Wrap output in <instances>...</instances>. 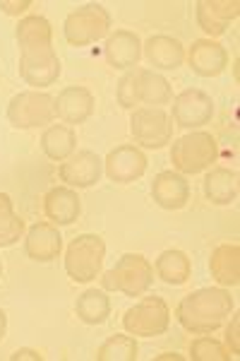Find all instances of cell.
<instances>
[{
  "mask_svg": "<svg viewBox=\"0 0 240 361\" xmlns=\"http://www.w3.org/2000/svg\"><path fill=\"white\" fill-rule=\"evenodd\" d=\"M5 333H8V316H5V311L0 308V342H3Z\"/></svg>",
  "mask_w": 240,
  "mask_h": 361,
  "instance_id": "obj_33",
  "label": "cell"
},
{
  "mask_svg": "<svg viewBox=\"0 0 240 361\" xmlns=\"http://www.w3.org/2000/svg\"><path fill=\"white\" fill-rule=\"evenodd\" d=\"M214 116V102L207 92L202 90H183L178 97L173 99V111L171 121L180 128H202L212 121Z\"/></svg>",
  "mask_w": 240,
  "mask_h": 361,
  "instance_id": "obj_11",
  "label": "cell"
},
{
  "mask_svg": "<svg viewBox=\"0 0 240 361\" xmlns=\"http://www.w3.org/2000/svg\"><path fill=\"white\" fill-rule=\"evenodd\" d=\"M236 301L224 287H204L180 299L175 318L192 335H212L233 313Z\"/></svg>",
  "mask_w": 240,
  "mask_h": 361,
  "instance_id": "obj_2",
  "label": "cell"
},
{
  "mask_svg": "<svg viewBox=\"0 0 240 361\" xmlns=\"http://www.w3.org/2000/svg\"><path fill=\"white\" fill-rule=\"evenodd\" d=\"M10 359H13V361H25V359H29V361H41V354L34 352V349L22 347V349H17V352Z\"/></svg>",
  "mask_w": 240,
  "mask_h": 361,
  "instance_id": "obj_32",
  "label": "cell"
},
{
  "mask_svg": "<svg viewBox=\"0 0 240 361\" xmlns=\"http://www.w3.org/2000/svg\"><path fill=\"white\" fill-rule=\"evenodd\" d=\"M159 359H183V357H180V354H163V357H159Z\"/></svg>",
  "mask_w": 240,
  "mask_h": 361,
  "instance_id": "obj_34",
  "label": "cell"
},
{
  "mask_svg": "<svg viewBox=\"0 0 240 361\" xmlns=\"http://www.w3.org/2000/svg\"><path fill=\"white\" fill-rule=\"evenodd\" d=\"M41 149L49 159L53 161H65L68 157L75 154L77 149V135L70 126H49L41 135Z\"/></svg>",
  "mask_w": 240,
  "mask_h": 361,
  "instance_id": "obj_24",
  "label": "cell"
},
{
  "mask_svg": "<svg viewBox=\"0 0 240 361\" xmlns=\"http://www.w3.org/2000/svg\"><path fill=\"white\" fill-rule=\"evenodd\" d=\"M137 342L130 335H113L99 347L96 359L99 361H134L137 359Z\"/></svg>",
  "mask_w": 240,
  "mask_h": 361,
  "instance_id": "obj_28",
  "label": "cell"
},
{
  "mask_svg": "<svg viewBox=\"0 0 240 361\" xmlns=\"http://www.w3.org/2000/svg\"><path fill=\"white\" fill-rule=\"evenodd\" d=\"M144 56L156 70H175L183 66L185 61V49L178 39L166 37V34H154L142 44Z\"/></svg>",
  "mask_w": 240,
  "mask_h": 361,
  "instance_id": "obj_20",
  "label": "cell"
},
{
  "mask_svg": "<svg viewBox=\"0 0 240 361\" xmlns=\"http://www.w3.org/2000/svg\"><path fill=\"white\" fill-rule=\"evenodd\" d=\"M0 275H3V263H0Z\"/></svg>",
  "mask_w": 240,
  "mask_h": 361,
  "instance_id": "obj_35",
  "label": "cell"
},
{
  "mask_svg": "<svg viewBox=\"0 0 240 361\" xmlns=\"http://www.w3.org/2000/svg\"><path fill=\"white\" fill-rule=\"evenodd\" d=\"M27 8H32V0H0V10H3L5 15H22Z\"/></svg>",
  "mask_w": 240,
  "mask_h": 361,
  "instance_id": "obj_31",
  "label": "cell"
},
{
  "mask_svg": "<svg viewBox=\"0 0 240 361\" xmlns=\"http://www.w3.org/2000/svg\"><path fill=\"white\" fill-rule=\"evenodd\" d=\"M25 238V219L15 212L13 197L0 193V248H10Z\"/></svg>",
  "mask_w": 240,
  "mask_h": 361,
  "instance_id": "obj_27",
  "label": "cell"
},
{
  "mask_svg": "<svg viewBox=\"0 0 240 361\" xmlns=\"http://www.w3.org/2000/svg\"><path fill=\"white\" fill-rule=\"evenodd\" d=\"M216 157H219V145H216L212 133L204 130L187 133V135L175 140L171 147V161L183 176H195V173L212 169Z\"/></svg>",
  "mask_w": 240,
  "mask_h": 361,
  "instance_id": "obj_5",
  "label": "cell"
},
{
  "mask_svg": "<svg viewBox=\"0 0 240 361\" xmlns=\"http://www.w3.org/2000/svg\"><path fill=\"white\" fill-rule=\"evenodd\" d=\"M103 173V159L91 149H80L58 166V176L68 188H91Z\"/></svg>",
  "mask_w": 240,
  "mask_h": 361,
  "instance_id": "obj_12",
  "label": "cell"
},
{
  "mask_svg": "<svg viewBox=\"0 0 240 361\" xmlns=\"http://www.w3.org/2000/svg\"><path fill=\"white\" fill-rule=\"evenodd\" d=\"M130 133L134 142L147 149H161L173 140V121L159 106L132 109Z\"/></svg>",
  "mask_w": 240,
  "mask_h": 361,
  "instance_id": "obj_10",
  "label": "cell"
},
{
  "mask_svg": "<svg viewBox=\"0 0 240 361\" xmlns=\"http://www.w3.org/2000/svg\"><path fill=\"white\" fill-rule=\"evenodd\" d=\"M17 46H20V78L34 90H44L61 78V58L53 49V27L44 15L22 17L17 25Z\"/></svg>",
  "mask_w": 240,
  "mask_h": 361,
  "instance_id": "obj_1",
  "label": "cell"
},
{
  "mask_svg": "<svg viewBox=\"0 0 240 361\" xmlns=\"http://www.w3.org/2000/svg\"><path fill=\"white\" fill-rule=\"evenodd\" d=\"M204 195L214 205H231L238 197V173L226 166H214L204 176Z\"/></svg>",
  "mask_w": 240,
  "mask_h": 361,
  "instance_id": "obj_23",
  "label": "cell"
},
{
  "mask_svg": "<svg viewBox=\"0 0 240 361\" xmlns=\"http://www.w3.org/2000/svg\"><path fill=\"white\" fill-rule=\"evenodd\" d=\"M110 29V13L101 3H84L65 17L63 34L68 44L72 46H89L103 39Z\"/></svg>",
  "mask_w": 240,
  "mask_h": 361,
  "instance_id": "obj_7",
  "label": "cell"
},
{
  "mask_svg": "<svg viewBox=\"0 0 240 361\" xmlns=\"http://www.w3.org/2000/svg\"><path fill=\"white\" fill-rule=\"evenodd\" d=\"M154 270L161 282L171 284V287H180V284H185L187 279H190L192 263L183 250L171 248V250H163L159 258H156Z\"/></svg>",
  "mask_w": 240,
  "mask_h": 361,
  "instance_id": "obj_25",
  "label": "cell"
},
{
  "mask_svg": "<svg viewBox=\"0 0 240 361\" xmlns=\"http://www.w3.org/2000/svg\"><path fill=\"white\" fill-rule=\"evenodd\" d=\"M53 111L70 128L87 123L94 114V94L87 87H65L53 97Z\"/></svg>",
  "mask_w": 240,
  "mask_h": 361,
  "instance_id": "obj_14",
  "label": "cell"
},
{
  "mask_svg": "<svg viewBox=\"0 0 240 361\" xmlns=\"http://www.w3.org/2000/svg\"><path fill=\"white\" fill-rule=\"evenodd\" d=\"M103 171L113 183H132L147 171V157L134 145H120L103 159Z\"/></svg>",
  "mask_w": 240,
  "mask_h": 361,
  "instance_id": "obj_13",
  "label": "cell"
},
{
  "mask_svg": "<svg viewBox=\"0 0 240 361\" xmlns=\"http://www.w3.org/2000/svg\"><path fill=\"white\" fill-rule=\"evenodd\" d=\"M226 342L233 354H240V316L238 313L231 318V325L226 328Z\"/></svg>",
  "mask_w": 240,
  "mask_h": 361,
  "instance_id": "obj_30",
  "label": "cell"
},
{
  "mask_svg": "<svg viewBox=\"0 0 240 361\" xmlns=\"http://www.w3.org/2000/svg\"><path fill=\"white\" fill-rule=\"evenodd\" d=\"M190 357L195 361H228L231 354H228V349L221 345L219 340L204 335V337H197L190 345Z\"/></svg>",
  "mask_w": 240,
  "mask_h": 361,
  "instance_id": "obj_29",
  "label": "cell"
},
{
  "mask_svg": "<svg viewBox=\"0 0 240 361\" xmlns=\"http://www.w3.org/2000/svg\"><path fill=\"white\" fill-rule=\"evenodd\" d=\"M103 56H106L108 66H113L115 70H132L142 58V42L134 32L118 29L106 39Z\"/></svg>",
  "mask_w": 240,
  "mask_h": 361,
  "instance_id": "obj_17",
  "label": "cell"
},
{
  "mask_svg": "<svg viewBox=\"0 0 240 361\" xmlns=\"http://www.w3.org/2000/svg\"><path fill=\"white\" fill-rule=\"evenodd\" d=\"M80 195L72 188H51L44 197V212L58 226H68L80 217Z\"/></svg>",
  "mask_w": 240,
  "mask_h": 361,
  "instance_id": "obj_22",
  "label": "cell"
},
{
  "mask_svg": "<svg viewBox=\"0 0 240 361\" xmlns=\"http://www.w3.org/2000/svg\"><path fill=\"white\" fill-rule=\"evenodd\" d=\"M209 272L221 287H236L240 282V246L238 243H221L212 250Z\"/></svg>",
  "mask_w": 240,
  "mask_h": 361,
  "instance_id": "obj_21",
  "label": "cell"
},
{
  "mask_svg": "<svg viewBox=\"0 0 240 361\" xmlns=\"http://www.w3.org/2000/svg\"><path fill=\"white\" fill-rule=\"evenodd\" d=\"M63 250V236L58 226L49 222H37L29 226L25 236V253L34 263H51L61 255Z\"/></svg>",
  "mask_w": 240,
  "mask_h": 361,
  "instance_id": "obj_15",
  "label": "cell"
},
{
  "mask_svg": "<svg viewBox=\"0 0 240 361\" xmlns=\"http://www.w3.org/2000/svg\"><path fill=\"white\" fill-rule=\"evenodd\" d=\"M154 284V265L139 253H125L106 275L101 277L103 292H118L125 296H142Z\"/></svg>",
  "mask_w": 240,
  "mask_h": 361,
  "instance_id": "obj_4",
  "label": "cell"
},
{
  "mask_svg": "<svg viewBox=\"0 0 240 361\" xmlns=\"http://www.w3.org/2000/svg\"><path fill=\"white\" fill-rule=\"evenodd\" d=\"M171 325V311L161 296H144L122 316V328L134 337H159Z\"/></svg>",
  "mask_w": 240,
  "mask_h": 361,
  "instance_id": "obj_8",
  "label": "cell"
},
{
  "mask_svg": "<svg viewBox=\"0 0 240 361\" xmlns=\"http://www.w3.org/2000/svg\"><path fill=\"white\" fill-rule=\"evenodd\" d=\"M187 63L202 78H216L228 66V51L212 39H197L187 51Z\"/></svg>",
  "mask_w": 240,
  "mask_h": 361,
  "instance_id": "obj_18",
  "label": "cell"
},
{
  "mask_svg": "<svg viewBox=\"0 0 240 361\" xmlns=\"http://www.w3.org/2000/svg\"><path fill=\"white\" fill-rule=\"evenodd\" d=\"M106 258V243L96 234H80L65 250V272L72 282L87 284L99 277Z\"/></svg>",
  "mask_w": 240,
  "mask_h": 361,
  "instance_id": "obj_6",
  "label": "cell"
},
{
  "mask_svg": "<svg viewBox=\"0 0 240 361\" xmlns=\"http://www.w3.org/2000/svg\"><path fill=\"white\" fill-rule=\"evenodd\" d=\"M118 104L122 109H134L137 104H149V106H163L173 102L171 85L163 75L147 68H132L120 78L118 90H115Z\"/></svg>",
  "mask_w": 240,
  "mask_h": 361,
  "instance_id": "obj_3",
  "label": "cell"
},
{
  "mask_svg": "<svg viewBox=\"0 0 240 361\" xmlns=\"http://www.w3.org/2000/svg\"><path fill=\"white\" fill-rule=\"evenodd\" d=\"M56 118L53 97L39 90L20 92L8 104V121L20 130H37L46 128Z\"/></svg>",
  "mask_w": 240,
  "mask_h": 361,
  "instance_id": "obj_9",
  "label": "cell"
},
{
  "mask_svg": "<svg viewBox=\"0 0 240 361\" xmlns=\"http://www.w3.org/2000/svg\"><path fill=\"white\" fill-rule=\"evenodd\" d=\"M195 15L197 25L209 37H221L226 34L228 25L240 15V3L238 0H197Z\"/></svg>",
  "mask_w": 240,
  "mask_h": 361,
  "instance_id": "obj_16",
  "label": "cell"
},
{
  "mask_svg": "<svg viewBox=\"0 0 240 361\" xmlns=\"http://www.w3.org/2000/svg\"><path fill=\"white\" fill-rule=\"evenodd\" d=\"M151 197L163 209H183L190 200V183L178 171H161L151 183Z\"/></svg>",
  "mask_w": 240,
  "mask_h": 361,
  "instance_id": "obj_19",
  "label": "cell"
},
{
  "mask_svg": "<svg viewBox=\"0 0 240 361\" xmlns=\"http://www.w3.org/2000/svg\"><path fill=\"white\" fill-rule=\"evenodd\" d=\"M75 311L82 323L87 325H101L110 316V299L103 289H87L84 294L77 296L75 301Z\"/></svg>",
  "mask_w": 240,
  "mask_h": 361,
  "instance_id": "obj_26",
  "label": "cell"
}]
</instances>
